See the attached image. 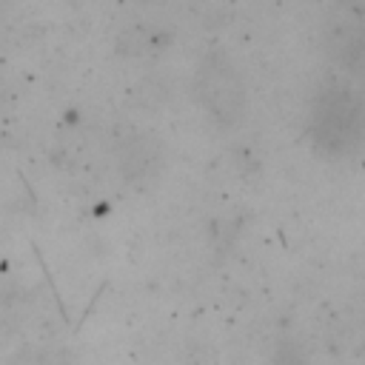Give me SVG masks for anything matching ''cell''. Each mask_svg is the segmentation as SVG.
<instances>
[{"label": "cell", "instance_id": "obj_4", "mask_svg": "<svg viewBox=\"0 0 365 365\" xmlns=\"http://www.w3.org/2000/svg\"><path fill=\"white\" fill-rule=\"evenodd\" d=\"M271 362L274 365H308V351L294 336H279L271 342Z\"/></svg>", "mask_w": 365, "mask_h": 365}, {"label": "cell", "instance_id": "obj_2", "mask_svg": "<svg viewBox=\"0 0 365 365\" xmlns=\"http://www.w3.org/2000/svg\"><path fill=\"white\" fill-rule=\"evenodd\" d=\"M194 91L202 108L225 128L237 125L245 114V83L222 51H208L194 71Z\"/></svg>", "mask_w": 365, "mask_h": 365}, {"label": "cell", "instance_id": "obj_5", "mask_svg": "<svg viewBox=\"0 0 365 365\" xmlns=\"http://www.w3.org/2000/svg\"><path fill=\"white\" fill-rule=\"evenodd\" d=\"M163 43H165V34H163V31H157V29H134L131 34H125L123 48L143 54V51H157V48H163Z\"/></svg>", "mask_w": 365, "mask_h": 365}, {"label": "cell", "instance_id": "obj_1", "mask_svg": "<svg viewBox=\"0 0 365 365\" xmlns=\"http://www.w3.org/2000/svg\"><path fill=\"white\" fill-rule=\"evenodd\" d=\"M311 140L331 157H348L365 148V91L351 83H328L311 103Z\"/></svg>", "mask_w": 365, "mask_h": 365}, {"label": "cell", "instance_id": "obj_3", "mask_svg": "<svg viewBox=\"0 0 365 365\" xmlns=\"http://www.w3.org/2000/svg\"><path fill=\"white\" fill-rule=\"evenodd\" d=\"M325 48L351 77L365 80V6L339 0L325 23Z\"/></svg>", "mask_w": 365, "mask_h": 365}]
</instances>
